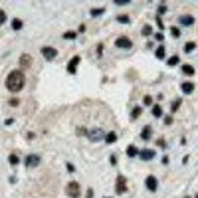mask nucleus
Segmentation results:
<instances>
[{"instance_id": "f257e3e1", "label": "nucleus", "mask_w": 198, "mask_h": 198, "mask_svg": "<svg viewBox=\"0 0 198 198\" xmlns=\"http://www.w3.org/2000/svg\"><path fill=\"white\" fill-rule=\"evenodd\" d=\"M24 83H26V77H24V73L20 70H14L10 71L8 77H6V89L12 91V93H16V91H20L24 87Z\"/></svg>"}, {"instance_id": "f03ea898", "label": "nucleus", "mask_w": 198, "mask_h": 198, "mask_svg": "<svg viewBox=\"0 0 198 198\" xmlns=\"http://www.w3.org/2000/svg\"><path fill=\"white\" fill-rule=\"evenodd\" d=\"M67 196H70V198H77V196H79V184H77V182H70V184H67Z\"/></svg>"}, {"instance_id": "7ed1b4c3", "label": "nucleus", "mask_w": 198, "mask_h": 198, "mask_svg": "<svg viewBox=\"0 0 198 198\" xmlns=\"http://www.w3.org/2000/svg\"><path fill=\"white\" fill-rule=\"evenodd\" d=\"M125 190H127V178L123 175L117 176V194H125Z\"/></svg>"}, {"instance_id": "20e7f679", "label": "nucleus", "mask_w": 198, "mask_h": 198, "mask_svg": "<svg viewBox=\"0 0 198 198\" xmlns=\"http://www.w3.org/2000/svg\"><path fill=\"white\" fill-rule=\"evenodd\" d=\"M42 56L44 57H46V60H54V57H56L57 56V52H56V50H54V48H42Z\"/></svg>"}, {"instance_id": "39448f33", "label": "nucleus", "mask_w": 198, "mask_h": 198, "mask_svg": "<svg viewBox=\"0 0 198 198\" xmlns=\"http://www.w3.org/2000/svg\"><path fill=\"white\" fill-rule=\"evenodd\" d=\"M147 188L151 190V192H155V190L159 188V180H156L155 176H147Z\"/></svg>"}, {"instance_id": "423d86ee", "label": "nucleus", "mask_w": 198, "mask_h": 198, "mask_svg": "<svg viewBox=\"0 0 198 198\" xmlns=\"http://www.w3.org/2000/svg\"><path fill=\"white\" fill-rule=\"evenodd\" d=\"M38 165H40V156H38V155H30L28 159H26V166H28V169L38 166Z\"/></svg>"}, {"instance_id": "0eeeda50", "label": "nucleus", "mask_w": 198, "mask_h": 198, "mask_svg": "<svg viewBox=\"0 0 198 198\" xmlns=\"http://www.w3.org/2000/svg\"><path fill=\"white\" fill-rule=\"evenodd\" d=\"M115 44H117V48H123V50H125V48H127V50L131 48V40H129V38H125V36L117 38V42H115Z\"/></svg>"}, {"instance_id": "6e6552de", "label": "nucleus", "mask_w": 198, "mask_h": 198, "mask_svg": "<svg viewBox=\"0 0 198 198\" xmlns=\"http://www.w3.org/2000/svg\"><path fill=\"white\" fill-rule=\"evenodd\" d=\"M77 63H79V56H76V57H71V61H70V66H67V71H70V73H76V67H77Z\"/></svg>"}, {"instance_id": "1a4fd4ad", "label": "nucleus", "mask_w": 198, "mask_h": 198, "mask_svg": "<svg viewBox=\"0 0 198 198\" xmlns=\"http://www.w3.org/2000/svg\"><path fill=\"white\" fill-rule=\"evenodd\" d=\"M180 89H182V93H192V91H194V85L190 83V81H184V83L180 85Z\"/></svg>"}, {"instance_id": "9d476101", "label": "nucleus", "mask_w": 198, "mask_h": 198, "mask_svg": "<svg viewBox=\"0 0 198 198\" xmlns=\"http://www.w3.org/2000/svg\"><path fill=\"white\" fill-rule=\"evenodd\" d=\"M180 24L182 26H190V24H194V18L188 14H184V16H180Z\"/></svg>"}, {"instance_id": "9b49d317", "label": "nucleus", "mask_w": 198, "mask_h": 198, "mask_svg": "<svg viewBox=\"0 0 198 198\" xmlns=\"http://www.w3.org/2000/svg\"><path fill=\"white\" fill-rule=\"evenodd\" d=\"M153 156H155V151H151V149H147V151L141 153V159H143V160H151Z\"/></svg>"}, {"instance_id": "f8f14e48", "label": "nucleus", "mask_w": 198, "mask_h": 198, "mask_svg": "<svg viewBox=\"0 0 198 198\" xmlns=\"http://www.w3.org/2000/svg\"><path fill=\"white\" fill-rule=\"evenodd\" d=\"M8 162H10V165H12V166H16V165H18V162H20L18 155H16V153H12V155L8 156Z\"/></svg>"}, {"instance_id": "ddd939ff", "label": "nucleus", "mask_w": 198, "mask_h": 198, "mask_svg": "<svg viewBox=\"0 0 198 198\" xmlns=\"http://www.w3.org/2000/svg\"><path fill=\"white\" fill-rule=\"evenodd\" d=\"M127 156H137V147H135V145L127 147Z\"/></svg>"}, {"instance_id": "4468645a", "label": "nucleus", "mask_w": 198, "mask_h": 198, "mask_svg": "<svg viewBox=\"0 0 198 198\" xmlns=\"http://www.w3.org/2000/svg\"><path fill=\"white\" fill-rule=\"evenodd\" d=\"M182 73H184V76H192V73H194V67L192 66H182Z\"/></svg>"}, {"instance_id": "2eb2a0df", "label": "nucleus", "mask_w": 198, "mask_h": 198, "mask_svg": "<svg viewBox=\"0 0 198 198\" xmlns=\"http://www.w3.org/2000/svg\"><path fill=\"white\" fill-rule=\"evenodd\" d=\"M20 63H22V67H28L30 66V56H22L20 57Z\"/></svg>"}, {"instance_id": "dca6fc26", "label": "nucleus", "mask_w": 198, "mask_h": 198, "mask_svg": "<svg viewBox=\"0 0 198 198\" xmlns=\"http://www.w3.org/2000/svg\"><path fill=\"white\" fill-rule=\"evenodd\" d=\"M12 28H14V30H20V28H22V20L14 18V20H12Z\"/></svg>"}, {"instance_id": "f3484780", "label": "nucleus", "mask_w": 198, "mask_h": 198, "mask_svg": "<svg viewBox=\"0 0 198 198\" xmlns=\"http://www.w3.org/2000/svg\"><path fill=\"white\" fill-rule=\"evenodd\" d=\"M141 137H143V139H149V137H151V127H145V129H143Z\"/></svg>"}, {"instance_id": "a211bd4d", "label": "nucleus", "mask_w": 198, "mask_h": 198, "mask_svg": "<svg viewBox=\"0 0 198 198\" xmlns=\"http://www.w3.org/2000/svg\"><path fill=\"white\" fill-rule=\"evenodd\" d=\"M105 141H107V143H115V141H117V135H115V133H109L107 137H105Z\"/></svg>"}, {"instance_id": "6ab92c4d", "label": "nucleus", "mask_w": 198, "mask_h": 198, "mask_svg": "<svg viewBox=\"0 0 198 198\" xmlns=\"http://www.w3.org/2000/svg\"><path fill=\"white\" fill-rule=\"evenodd\" d=\"M194 48H196V44H194V42H188V44H186V46H184V52H192V50H194Z\"/></svg>"}, {"instance_id": "aec40b11", "label": "nucleus", "mask_w": 198, "mask_h": 198, "mask_svg": "<svg viewBox=\"0 0 198 198\" xmlns=\"http://www.w3.org/2000/svg\"><path fill=\"white\" fill-rule=\"evenodd\" d=\"M156 57H159V60H162V57H165V48H162V46L156 50Z\"/></svg>"}, {"instance_id": "412c9836", "label": "nucleus", "mask_w": 198, "mask_h": 198, "mask_svg": "<svg viewBox=\"0 0 198 198\" xmlns=\"http://www.w3.org/2000/svg\"><path fill=\"white\" fill-rule=\"evenodd\" d=\"M166 63H169V66H176V63H178V56H172Z\"/></svg>"}, {"instance_id": "4be33fe9", "label": "nucleus", "mask_w": 198, "mask_h": 198, "mask_svg": "<svg viewBox=\"0 0 198 198\" xmlns=\"http://www.w3.org/2000/svg\"><path fill=\"white\" fill-rule=\"evenodd\" d=\"M103 12H105L103 8H97V10L93 8V10H91V16H101V14H103Z\"/></svg>"}, {"instance_id": "5701e85b", "label": "nucleus", "mask_w": 198, "mask_h": 198, "mask_svg": "<svg viewBox=\"0 0 198 198\" xmlns=\"http://www.w3.org/2000/svg\"><path fill=\"white\" fill-rule=\"evenodd\" d=\"M139 115H141V107H135V109H133V115H131V117H133V119H137Z\"/></svg>"}, {"instance_id": "b1692460", "label": "nucleus", "mask_w": 198, "mask_h": 198, "mask_svg": "<svg viewBox=\"0 0 198 198\" xmlns=\"http://www.w3.org/2000/svg\"><path fill=\"white\" fill-rule=\"evenodd\" d=\"M153 115H155V117H160V115H162V109H160V107H155V109H153Z\"/></svg>"}, {"instance_id": "393cba45", "label": "nucleus", "mask_w": 198, "mask_h": 198, "mask_svg": "<svg viewBox=\"0 0 198 198\" xmlns=\"http://www.w3.org/2000/svg\"><path fill=\"white\" fill-rule=\"evenodd\" d=\"M63 38H67V40H73V38H76V32H66V34H63Z\"/></svg>"}, {"instance_id": "a878e982", "label": "nucleus", "mask_w": 198, "mask_h": 198, "mask_svg": "<svg viewBox=\"0 0 198 198\" xmlns=\"http://www.w3.org/2000/svg\"><path fill=\"white\" fill-rule=\"evenodd\" d=\"M4 22H6V12L0 10V24H4Z\"/></svg>"}, {"instance_id": "bb28decb", "label": "nucleus", "mask_w": 198, "mask_h": 198, "mask_svg": "<svg viewBox=\"0 0 198 198\" xmlns=\"http://www.w3.org/2000/svg\"><path fill=\"white\" fill-rule=\"evenodd\" d=\"M170 34H172L175 38H178V36H180V30L178 28H172V30H170Z\"/></svg>"}, {"instance_id": "cd10ccee", "label": "nucleus", "mask_w": 198, "mask_h": 198, "mask_svg": "<svg viewBox=\"0 0 198 198\" xmlns=\"http://www.w3.org/2000/svg\"><path fill=\"white\" fill-rule=\"evenodd\" d=\"M151 32H153V30H151V26H145V28H143V34H145V36H149Z\"/></svg>"}, {"instance_id": "c85d7f7f", "label": "nucleus", "mask_w": 198, "mask_h": 198, "mask_svg": "<svg viewBox=\"0 0 198 198\" xmlns=\"http://www.w3.org/2000/svg\"><path fill=\"white\" fill-rule=\"evenodd\" d=\"M117 20H119V22H123V24H125V22H129V16H123V14H121Z\"/></svg>"}, {"instance_id": "c756f323", "label": "nucleus", "mask_w": 198, "mask_h": 198, "mask_svg": "<svg viewBox=\"0 0 198 198\" xmlns=\"http://www.w3.org/2000/svg\"><path fill=\"white\" fill-rule=\"evenodd\" d=\"M99 135H101V131H93V133H91V135H89V137H91V139H93V141H95V137H99Z\"/></svg>"}, {"instance_id": "7c9ffc66", "label": "nucleus", "mask_w": 198, "mask_h": 198, "mask_svg": "<svg viewBox=\"0 0 198 198\" xmlns=\"http://www.w3.org/2000/svg\"><path fill=\"white\" fill-rule=\"evenodd\" d=\"M178 105H180V101H175V103H172V107H170V109H172V111H176V109H178Z\"/></svg>"}, {"instance_id": "2f4dec72", "label": "nucleus", "mask_w": 198, "mask_h": 198, "mask_svg": "<svg viewBox=\"0 0 198 198\" xmlns=\"http://www.w3.org/2000/svg\"><path fill=\"white\" fill-rule=\"evenodd\" d=\"M165 12H166V6L162 4V6H160V8H159V14H165Z\"/></svg>"}, {"instance_id": "473e14b6", "label": "nucleus", "mask_w": 198, "mask_h": 198, "mask_svg": "<svg viewBox=\"0 0 198 198\" xmlns=\"http://www.w3.org/2000/svg\"><path fill=\"white\" fill-rule=\"evenodd\" d=\"M155 38L159 40V42H162V34H160V32H156V34H155Z\"/></svg>"}]
</instances>
